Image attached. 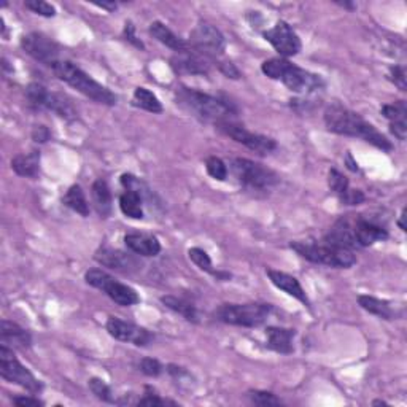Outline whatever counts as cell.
<instances>
[{"label":"cell","instance_id":"obj_1","mask_svg":"<svg viewBox=\"0 0 407 407\" xmlns=\"http://www.w3.org/2000/svg\"><path fill=\"white\" fill-rule=\"evenodd\" d=\"M324 125L329 132L361 139L382 151H392L393 144L364 118L340 104H331L324 110Z\"/></svg>","mask_w":407,"mask_h":407},{"label":"cell","instance_id":"obj_2","mask_svg":"<svg viewBox=\"0 0 407 407\" xmlns=\"http://www.w3.org/2000/svg\"><path fill=\"white\" fill-rule=\"evenodd\" d=\"M177 100L181 107L191 111L205 121H214L215 125L221 121H233V118L237 115V109L228 99H221L210 94L200 92L193 88L181 86L177 91Z\"/></svg>","mask_w":407,"mask_h":407},{"label":"cell","instance_id":"obj_3","mask_svg":"<svg viewBox=\"0 0 407 407\" xmlns=\"http://www.w3.org/2000/svg\"><path fill=\"white\" fill-rule=\"evenodd\" d=\"M263 74L270 80H279L288 90L299 94H312L324 88V80L320 75L294 66L285 57H274L261 64Z\"/></svg>","mask_w":407,"mask_h":407},{"label":"cell","instance_id":"obj_4","mask_svg":"<svg viewBox=\"0 0 407 407\" xmlns=\"http://www.w3.org/2000/svg\"><path fill=\"white\" fill-rule=\"evenodd\" d=\"M51 70L59 80L67 83L69 86H72L74 90L83 94L85 97L94 100V102L109 105V107L116 105L118 97L115 94L111 92L109 88H105L104 85H100L99 81L94 80L91 75H88L85 70L80 69L76 64L61 59V61L56 62L55 66L51 67Z\"/></svg>","mask_w":407,"mask_h":407},{"label":"cell","instance_id":"obj_5","mask_svg":"<svg viewBox=\"0 0 407 407\" xmlns=\"http://www.w3.org/2000/svg\"><path fill=\"white\" fill-rule=\"evenodd\" d=\"M291 250L298 253L301 258L308 259L314 264H322L328 268L349 269L357 264L355 251L339 249V247L329 245L326 242L318 244V242H291Z\"/></svg>","mask_w":407,"mask_h":407},{"label":"cell","instance_id":"obj_6","mask_svg":"<svg viewBox=\"0 0 407 407\" xmlns=\"http://www.w3.org/2000/svg\"><path fill=\"white\" fill-rule=\"evenodd\" d=\"M273 314V305L264 303L249 304H221L215 310L214 317L218 322L233 326L258 328L266 323L269 315Z\"/></svg>","mask_w":407,"mask_h":407},{"label":"cell","instance_id":"obj_7","mask_svg":"<svg viewBox=\"0 0 407 407\" xmlns=\"http://www.w3.org/2000/svg\"><path fill=\"white\" fill-rule=\"evenodd\" d=\"M229 169L234 179L237 180L242 186L249 188V190H269L279 183V175L273 169H269L263 164L251 161L247 158H234L229 163Z\"/></svg>","mask_w":407,"mask_h":407},{"label":"cell","instance_id":"obj_8","mask_svg":"<svg viewBox=\"0 0 407 407\" xmlns=\"http://www.w3.org/2000/svg\"><path fill=\"white\" fill-rule=\"evenodd\" d=\"M85 282L92 288L104 291L107 296L121 308H131L140 303V296L137 291L126 283L118 282L110 274L102 269H90L85 274Z\"/></svg>","mask_w":407,"mask_h":407},{"label":"cell","instance_id":"obj_9","mask_svg":"<svg viewBox=\"0 0 407 407\" xmlns=\"http://www.w3.org/2000/svg\"><path fill=\"white\" fill-rule=\"evenodd\" d=\"M0 375L10 383L37 394L43 390V383L15 357L13 349L0 345Z\"/></svg>","mask_w":407,"mask_h":407},{"label":"cell","instance_id":"obj_10","mask_svg":"<svg viewBox=\"0 0 407 407\" xmlns=\"http://www.w3.org/2000/svg\"><path fill=\"white\" fill-rule=\"evenodd\" d=\"M220 132H223L228 137H231L237 144L247 146V149L258 153V155H269L277 150V142L274 139L268 137V135L255 134L247 129L245 126L239 125V123L233 121H221L215 125Z\"/></svg>","mask_w":407,"mask_h":407},{"label":"cell","instance_id":"obj_11","mask_svg":"<svg viewBox=\"0 0 407 407\" xmlns=\"http://www.w3.org/2000/svg\"><path fill=\"white\" fill-rule=\"evenodd\" d=\"M190 46L209 59L221 56L226 50V39L218 27L200 21L190 34Z\"/></svg>","mask_w":407,"mask_h":407},{"label":"cell","instance_id":"obj_12","mask_svg":"<svg viewBox=\"0 0 407 407\" xmlns=\"http://www.w3.org/2000/svg\"><path fill=\"white\" fill-rule=\"evenodd\" d=\"M21 48L25 50L26 55L48 67H53L56 62L61 61L59 59V55H61L59 45L42 32H31L25 35L21 39Z\"/></svg>","mask_w":407,"mask_h":407},{"label":"cell","instance_id":"obj_13","mask_svg":"<svg viewBox=\"0 0 407 407\" xmlns=\"http://www.w3.org/2000/svg\"><path fill=\"white\" fill-rule=\"evenodd\" d=\"M263 35L264 40L273 45V48L285 59L299 55L301 48H303L299 35L294 32V29L287 21H279Z\"/></svg>","mask_w":407,"mask_h":407},{"label":"cell","instance_id":"obj_14","mask_svg":"<svg viewBox=\"0 0 407 407\" xmlns=\"http://www.w3.org/2000/svg\"><path fill=\"white\" fill-rule=\"evenodd\" d=\"M107 333L111 338L121 342H129V344H134L135 347H146L151 344L153 339H155V334H151L149 329L137 326V324L129 323L121 320V318L110 317L107 320Z\"/></svg>","mask_w":407,"mask_h":407},{"label":"cell","instance_id":"obj_15","mask_svg":"<svg viewBox=\"0 0 407 407\" xmlns=\"http://www.w3.org/2000/svg\"><path fill=\"white\" fill-rule=\"evenodd\" d=\"M170 69L177 75H209L212 70V59L194 51L191 46L185 51L175 53L170 57Z\"/></svg>","mask_w":407,"mask_h":407},{"label":"cell","instance_id":"obj_16","mask_svg":"<svg viewBox=\"0 0 407 407\" xmlns=\"http://www.w3.org/2000/svg\"><path fill=\"white\" fill-rule=\"evenodd\" d=\"M323 242L350 251L358 250L359 245L357 242L355 231H353V215L340 216L339 220L334 223L333 228L326 233V235H324Z\"/></svg>","mask_w":407,"mask_h":407},{"label":"cell","instance_id":"obj_17","mask_svg":"<svg viewBox=\"0 0 407 407\" xmlns=\"http://www.w3.org/2000/svg\"><path fill=\"white\" fill-rule=\"evenodd\" d=\"M353 231H355L359 249H366L379 240H387L390 235L385 226L363 215H353Z\"/></svg>","mask_w":407,"mask_h":407},{"label":"cell","instance_id":"obj_18","mask_svg":"<svg viewBox=\"0 0 407 407\" xmlns=\"http://www.w3.org/2000/svg\"><path fill=\"white\" fill-rule=\"evenodd\" d=\"M94 259L105 268L123 270V273H131V270L139 268V261L132 255L116 249H110V247L99 249L94 255Z\"/></svg>","mask_w":407,"mask_h":407},{"label":"cell","instance_id":"obj_19","mask_svg":"<svg viewBox=\"0 0 407 407\" xmlns=\"http://www.w3.org/2000/svg\"><path fill=\"white\" fill-rule=\"evenodd\" d=\"M266 274L269 277V280L273 282L274 287L279 288V290H282L283 293H287L288 296L298 299L299 303H303L304 305L310 308V301H309L308 293H305V290L296 277L282 273V270H275V269H266Z\"/></svg>","mask_w":407,"mask_h":407},{"label":"cell","instance_id":"obj_20","mask_svg":"<svg viewBox=\"0 0 407 407\" xmlns=\"http://www.w3.org/2000/svg\"><path fill=\"white\" fill-rule=\"evenodd\" d=\"M0 342L10 349L26 350L32 347V336L18 323L2 320L0 322Z\"/></svg>","mask_w":407,"mask_h":407},{"label":"cell","instance_id":"obj_21","mask_svg":"<svg viewBox=\"0 0 407 407\" xmlns=\"http://www.w3.org/2000/svg\"><path fill=\"white\" fill-rule=\"evenodd\" d=\"M125 245L129 251L139 256H158L161 253V244H159L158 237L149 234H126Z\"/></svg>","mask_w":407,"mask_h":407},{"label":"cell","instance_id":"obj_22","mask_svg":"<svg viewBox=\"0 0 407 407\" xmlns=\"http://www.w3.org/2000/svg\"><path fill=\"white\" fill-rule=\"evenodd\" d=\"M268 336V349L282 353V355H290L294 352L293 339L296 336V331L291 328H280V326H269L266 329Z\"/></svg>","mask_w":407,"mask_h":407},{"label":"cell","instance_id":"obj_23","mask_svg":"<svg viewBox=\"0 0 407 407\" xmlns=\"http://www.w3.org/2000/svg\"><path fill=\"white\" fill-rule=\"evenodd\" d=\"M43 110L53 111V113H56L57 116H61L62 120L67 121H74L78 118V111L74 107L72 100L61 92L48 91V96H46L43 104Z\"/></svg>","mask_w":407,"mask_h":407},{"label":"cell","instance_id":"obj_24","mask_svg":"<svg viewBox=\"0 0 407 407\" xmlns=\"http://www.w3.org/2000/svg\"><path fill=\"white\" fill-rule=\"evenodd\" d=\"M11 169L20 177L35 179L40 172V151L32 150L29 153H20L11 159Z\"/></svg>","mask_w":407,"mask_h":407},{"label":"cell","instance_id":"obj_25","mask_svg":"<svg viewBox=\"0 0 407 407\" xmlns=\"http://www.w3.org/2000/svg\"><path fill=\"white\" fill-rule=\"evenodd\" d=\"M150 34L155 37L159 43L166 45L167 48L174 50L175 53H180V51H185L190 48V43L185 42V40L180 39L179 35L174 34L170 29L164 25L161 21H153L150 25Z\"/></svg>","mask_w":407,"mask_h":407},{"label":"cell","instance_id":"obj_26","mask_svg":"<svg viewBox=\"0 0 407 407\" xmlns=\"http://www.w3.org/2000/svg\"><path fill=\"white\" fill-rule=\"evenodd\" d=\"M91 194L97 214L102 218H107L111 214V191L109 183L104 179H97L92 183Z\"/></svg>","mask_w":407,"mask_h":407},{"label":"cell","instance_id":"obj_27","mask_svg":"<svg viewBox=\"0 0 407 407\" xmlns=\"http://www.w3.org/2000/svg\"><path fill=\"white\" fill-rule=\"evenodd\" d=\"M358 304L359 308L364 309L366 312H369V314L379 318H383V320H393V318L396 317V312L393 310L392 304L388 303V301L369 296V294H361V296H358Z\"/></svg>","mask_w":407,"mask_h":407},{"label":"cell","instance_id":"obj_28","mask_svg":"<svg viewBox=\"0 0 407 407\" xmlns=\"http://www.w3.org/2000/svg\"><path fill=\"white\" fill-rule=\"evenodd\" d=\"M163 305H166L167 309H170L175 314L181 315L186 322L190 323H199V312L196 309V305L190 301L172 296V294H166V296H161Z\"/></svg>","mask_w":407,"mask_h":407},{"label":"cell","instance_id":"obj_29","mask_svg":"<svg viewBox=\"0 0 407 407\" xmlns=\"http://www.w3.org/2000/svg\"><path fill=\"white\" fill-rule=\"evenodd\" d=\"M120 209L123 215L132 220H142L144 218V198L137 191L126 190L120 194Z\"/></svg>","mask_w":407,"mask_h":407},{"label":"cell","instance_id":"obj_30","mask_svg":"<svg viewBox=\"0 0 407 407\" xmlns=\"http://www.w3.org/2000/svg\"><path fill=\"white\" fill-rule=\"evenodd\" d=\"M62 204L81 216L86 218L90 215V202H88L85 191L81 190L80 185H72L69 188L62 198Z\"/></svg>","mask_w":407,"mask_h":407},{"label":"cell","instance_id":"obj_31","mask_svg":"<svg viewBox=\"0 0 407 407\" xmlns=\"http://www.w3.org/2000/svg\"><path fill=\"white\" fill-rule=\"evenodd\" d=\"M134 105L142 110L150 111V113H161L164 110L161 100L158 99V96L153 91L146 90L144 86H139L134 90Z\"/></svg>","mask_w":407,"mask_h":407},{"label":"cell","instance_id":"obj_32","mask_svg":"<svg viewBox=\"0 0 407 407\" xmlns=\"http://www.w3.org/2000/svg\"><path fill=\"white\" fill-rule=\"evenodd\" d=\"M328 186L339 199L350 190V181L347 177L339 172L338 169H331L328 172Z\"/></svg>","mask_w":407,"mask_h":407},{"label":"cell","instance_id":"obj_33","mask_svg":"<svg viewBox=\"0 0 407 407\" xmlns=\"http://www.w3.org/2000/svg\"><path fill=\"white\" fill-rule=\"evenodd\" d=\"M380 113L385 116L390 123L406 121V118H407L406 100H396V102H393V104L383 105Z\"/></svg>","mask_w":407,"mask_h":407},{"label":"cell","instance_id":"obj_34","mask_svg":"<svg viewBox=\"0 0 407 407\" xmlns=\"http://www.w3.org/2000/svg\"><path fill=\"white\" fill-rule=\"evenodd\" d=\"M48 96V90L40 83H31L26 90V99L29 100V105L35 110H43L45 99Z\"/></svg>","mask_w":407,"mask_h":407},{"label":"cell","instance_id":"obj_35","mask_svg":"<svg viewBox=\"0 0 407 407\" xmlns=\"http://www.w3.org/2000/svg\"><path fill=\"white\" fill-rule=\"evenodd\" d=\"M205 170L214 180L225 181L228 179V166L221 158L210 156L205 159Z\"/></svg>","mask_w":407,"mask_h":407},{"label":"cell","instance_id":"obj_36","mask_svg":"<svg viewBox=\"0 0 407 407\" xmlns=\"http://www.w3.org/2000/svg\"><path fill=\"white\" fill-rule=\"evenodd\" d=\"M88 385H90L91 393L97 399L104 401V403H116V399L113 398V392H111V388L102 379H99V377H92V379H90V382H88Z\"/></svg>","mask_w":407,"mask_h":407},{"label":"cell","instance_id":"obj_37","mask_svg":"<svg viewBox=\"0 0 407 407\" xmlns=\"http://www.w3.org/2000/svg\"><path fill=\"white\" fill-rule=\"evenodd\" d=\"M188 256H190L191 261L196 264L200 270H204V273H209V274L214 275L215 269H214V264H212V259H210L207 251L199 249V247H193V249L188 250Z\"/></svg>","mask_w":407,"mask_h":407},{"label":"cell","instance_id":"obj_38","mask_svg":"<svg viewBox=\"0 0 407 407\" xmlns=\"http://www.w3.org/2000/svg\"><path fill=\"white\" fill-rule=\"evenodd\" d=\"M249 398L253 404L261 406V407H273V406H282V399L277 398L273 392L266 390H251L249 392Z\"/></svg>","mask_w":407,"mask_h":407},{"label":"cell","instance_id":"obj_39","mask_svg":"<svg viewBox=\"0 0 407 407\" xmlns=\"http://www.w3.org/2000/svg\"><path fill=\"white\" fill-rule=\"evenodd\" d=\"M25 7L27 10H31L32 13H35V15H40V16H45V18L56 16L55 5L45 2V0H26Z\"/></svg>","mask_w":407,"mask_h":407},{"label":"cell","instance_id":"obj_40","mask_svg":"<svg viewBox=\"0 0 407 407\" xmlns=\"http://www.w3.org/2000/svg\"><path fill=\"white\" fill-rule=\"evenodd\" d=\"M139 369L142 371V374H145L149 377H159L163 374L164 366L155 358H144V359H140Z\"/></svg>","mask_w":407,"mask_h":407},{"label":"cell","instance_id":"obj_41","mask_svg":"<svg viewBox=\"0 0 407 407\" xmlns=\"http://www.w3.org/2000/svg\"><path fill=\"white\" fill-rule=\"evenodd\" d=\"M139 406H177L175 401H170V399H164L161 396H158L155 393V390H151L150 387H146V393L144 398L139 399Z\"/></svg>","mask_w":407,"mask_h":407},{"label":"cell","instance_id":"obj_42","mask_svg":"<svg viewBox=\"0 0 407 407\" xmlns=\"http://www.w3.org/2000/svg\"><path fill=\"white\" fill-rule=\"evenodd\" d=\"M388 78H390L392 83L399 88L401 91H407L406 85V69L403 66H393L390 67V72H388Z\"/></svg>","mask_w":407,"mask_h":407},{"label":"cell","instance_id":"obj_43","mask_svg":"<svg viewBox=\"0 0 407 407\" xmlns=\"http://www.w3.org/2000/svg\"><path fill=\"white\" fill-rule=\"evenodd\" d=\"M218 70L226 76V78H231V80H239L242 74L240 70L235 67V64H233L231 61H218L216 62Z\"/></svg>","mask_w":407,"mask_h":407},{"label":"cell","instance_id":"obj_44","mask_svg":"<svg viewBox=\"0 0 407 407\" xmlns=\"http://www.w3.org/2000/svg\"><path fill=\"white\" fill-rule=\"evenodd\" d=\"M364 200H366L364 193L361 190H353V188H350V190L340 198V202L345 205H359L363 204Z\"/></svg>","mask_w":407,"mask_h":407},{"label":"cell","instance_id":"obj_45","mask_svg":"<svg viewBox=\"0 0 407 407\" xmlns=\"http://www.w3.org/2000/svg\"><path fill=\"white\" fill-rule=\"evenodd\" d=\"M125 39L127 40L129 43H132L134 46H137L140 50H145V45L142 43V40L135 35V27L131 21H127L125 25Z\"/></svg>","mask_w":407,"mask_h":407},{"label":"cell","instance_id":"obj_46","mask_svg":"<svg viewBox=\"0 0 407 407\" xmlns=\"http://www.w3.org/2000/svg\"><path fill=\"white\" fill-rule=\"evenodd\" d=\"M50 137H51L50 129L43 125H39L32 129V139L37 142V144H45V142L50 140Z\"/></svg>","mask_w":407,"mask_h":407},{"label":"cell","instance_id":"obj_47","mask_svg":"<svg viewBox=\"0 0 407 407\" xmlns=\"http://www.w3.org/2000/svg\"><path fill=\"white\" fill-rule=\"evenodd\" d=\"M390 131L398 140H406V137H407V121L390 123Z\"/></svg>","mask_w":407,"mask_h":407},{"label":"cell","instance_id":"obj_48","mask_svg":"<svg viewBox=\"0 0 407 407\" xmlns=\"http://www.w3.org/2000/svg\"><path fill=\"white\" fill-rule=\"evenodd\" d=\"M13 404L16 406H45L42 399L39 398H32V396H15L13 398Z\"/></svg>","mask_w":407,"mask_h":407},{"label":"cell","instance_id":"obj_49","mask_svg":"<svg viewBox=\"0 0 407 407\" xmlns=\"http://www.w3.org/2000/svg\"><path fill=\"white\" fill-rule=\"evenodd\" d=\"M96 7L99 8H104V10H107V11H115L118 8V4L115 2H102V4H94Z\"/></svg>","mask_w":407,"mask_h":407},{"label":"cell","instance_id":"obj_50","mask_svg":"<svg viewBox=\"0 0 407 407\" xmlns=\"http://www.w3.org/2000/svg\"><path fill=\"white\" fill-rule=\"evenodd\" d=\"M404 218H406V210H403V214H401V216H399V220H398V226H399V229L401 231H406V225H404Z\"/></svg>","mask_w":407,"mask_h":407},{"label":"cell","instance_id":"obj_51","mask_svg":"<svg viewBox=\"0 0 407 407\" xmlns=\"http://www.w3.org/2000/svg\"><path fill=\"white\" fill-rule=\"evenodd\" d=\"M338 5H340L342 8H349V10H355L357 5L352 4V2H336Z\"/></svg>","mask_w":407,"mask_h":407},{"label":"cell","instance_id":"obj_52","mask_svg":"<svg viewBox=\"0 0 407 407\" xmlns=\"http://www.w3.org/2000/svg\"><path fill=\"white\" fill-rule=\"evenodd\" d=\"M373 406H388V403H385V401H382V399H375L373 401Z\"/></svg>","mask_w":407,"mask_h":407}]
</instances>
